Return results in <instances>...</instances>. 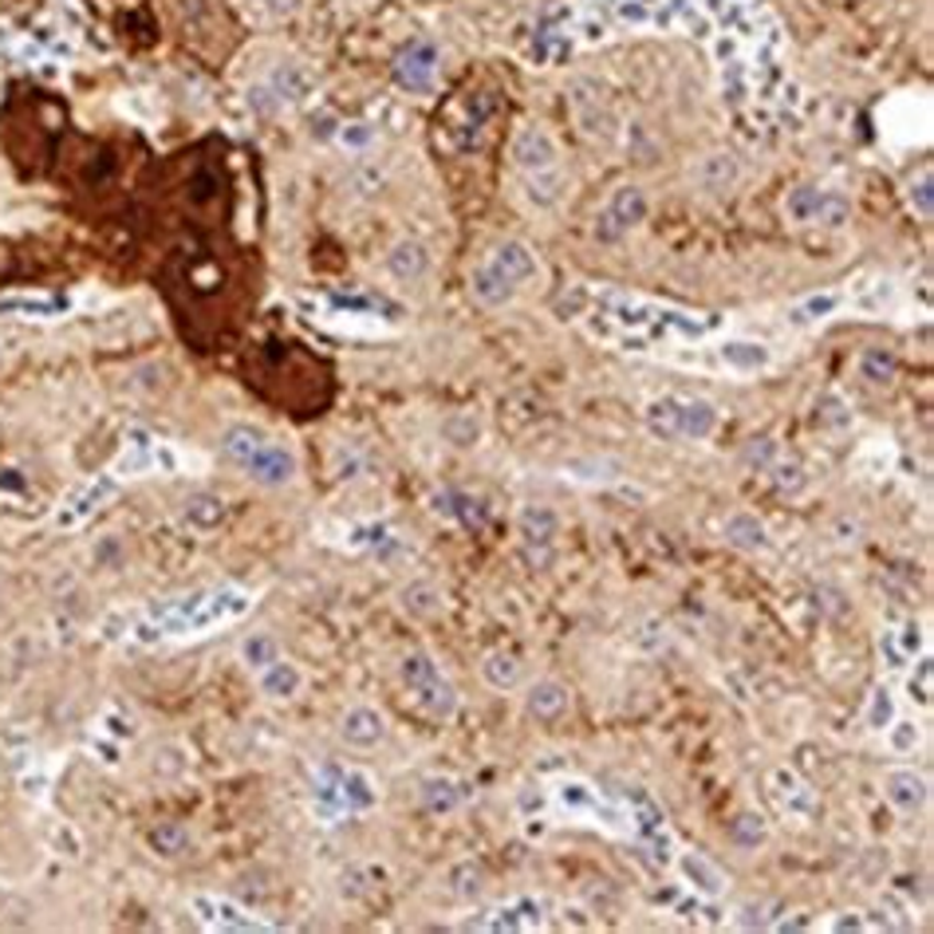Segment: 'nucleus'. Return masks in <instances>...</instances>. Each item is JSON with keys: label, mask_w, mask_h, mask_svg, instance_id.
I'll use <instances>...</instances> for the list:
<instances>
[{"label": "nucleus", "mask_w": 934, "mask_h": 934, "mask_svg": "<svg viewBox=\"0 0 934 934\" xmlns=\"http://www.w3.org/2000/svg\"><path fill=\"white\" fill-rule=\"evenodd\" d=\"M560 316L576 320L587 336L615 343L619 351H667L674 343H702L722 328V320L710 311H686L674 304L615 293V288H600V293L572 288L560 300Z\"/></svg>", "instance_id": "f257e3e1"}, {"label": "nucleus", "mask_w": 934, "mask_h": 934, "mask_svg": "<svg viewBox=\"0 0 934 934\" xmlns=\"http://www.w3.org/2000/svg\"><path fill=\"white\" fill-rule=\"evenodd\" d=\"M537 273H540L537 253L525 241H505V245H497L482 265L473 268L470 293L485 308H505L520 293V284H529Z\"/></svg>", "instance_id": "f03ea898"}, {"label": "nucleus", "mask_w": 934, "mask_h": 934, "mask_svg": "<svg viewBox=\"0 0 934 934\" xmlns=\"http://www.w3.org/2000/svg\"><path fill=\"white\" fill-rule=\"evenodd\" d=\"M642 426L659 442H706L717 430V406L694 395H659L642 406Z\"/></svg>", "instance_id": "7ed1b4c3"}, {"label": "nucleus", "mask_w": 934, "mask_h": 934, "mask_svg": "<svg viewBox=\"0 0 934 934\" xmlns=\"http://www.w3.org/2000/svg\"><path fill=\"white\" fill-rule=\"evenodd\" d=\"M226 453L233 458L241 470L253 477L256 485H268V490H281L296 477V458L284 450L281 442H273L268 435H261L256 426H229L226 430Z\"/></svg>", "instance_id": "20e7f679"}, {"label": "nucleus", "mask_w": 934, "mask_h": 934, "mask_svg": "<svg viewBox=\"0 0 934 934\" xmlns=\"http://www.w3.org/2000/svg\"><path fill=\"white\" fill-rule=\"evenodd\" d=\"M403 679L410 686V699L415 706L422 710L426 717H435V722H450L453 710H458V690L453 682L442 674L430 655H406L403 659Z\"/></svg>", "instance_id": "39448f33"}, {"label": "nucleus", "mask_w": 934, "mask_h": 934, "mask_svg": "<svg viewBox=\"0 0 934 934\" xmlns=\"http://www.w3.org/2000/svg\"><path fill=\"white\" fill-rule=\"evenodd\" d=\"M710 355H702V348L694 343V351H667L670 359H679V363H699V367H717V371H729V375H757L773 363V351L765 348V343H754V340H722L714 348H706Z\"/></svg>", "instance_id": "423d86ee"}, {"label": "nucleus", "mask_w": 934, "mask_h": 934, "mask_svg": "<svg viewBox=\"0 0 934 934\" xmlns=\"http://www.w3.org/2000/svg\"><path fill=\"white\" fill-rule=\"evenodd\" d=\"M545 899L537 895H520V899H509V903H497V906H485L477 915L465 923V931H545L548 915Z\"/></svg>", "instance_id": "0eeeda50"}, {"label": "nucleus", "mask_w": 934, "mask_h": 934, "mask_svg": "<svg viewBox=\"0 0 934 934\" xmlns=\"http://www.w3.org/2000/svg\"><path fill=\"white\" fill-rule=\"evenodd\" d=\"M784 218L796 221V226H828L840 229L848 221V201L840 194L821 186H801L784 198Z\"/></svg>", "instance_id": "6e6552de"}, {"label": "nucleus", "mask_w": 934, "mask_h": 934, "mask_svg": "<svg viewBox=\"0 0 934 934\" xmlns=\"http://www.w3.org/2000/svg\"><path fill=\"white\" fill-rule=\"evenodd\" d=\"M639 221H647V194H642L639 186H619L612 198L604 201L600 218H595V237H600L604 245H615V241H623Z\"/></svg>", "instance_id": "1a4fd4ad"}, {"label": "nucleus", "mask_w": 934, "mask_h": 934, "mask_svg": "<svg viewBox=\"0 0 934 934\" xmlns=\"http://www.w3.org/2000/svg\"><path fill=\"white\" fill-rule=\"evenodd\" d=\"M513 162H517V171L525 174V182L548 178V174L560 171V146L545 127L529 123V127H520L517 139H513Z\"/></svg>", "instance_id": "9d476101"}, {"label": "nucleus", "mask_w": 934, "mask_h": 934, "mask_svg": "<svg viewBox=\"0 0 934 934\" xmlns=\"http://www.w3.org/2000/svg\"><path fill=\"white\" fill-rule=\"evenodd\" d=\"M517 537L520 548L529 552V560L537 568H545L557 552V537H560V517L548 505H525L517 513Z\"/></svg>", "instance_id": "9b49d317"}, {"label": "nucleus", "mask_w": 934, "mask_h": 934, "mask_svg": "<svg viewBox=\"0 0 934 934\" xmlns=\"http://www.w3.org/2000/svg\"><path fill=\"white\" fill-rule=\"evenodd\" d=\"M438 64H442V56H438V47L430 40H410L395 56V79L406 91L426 95L438 79Z\"/></svg>", "instance_id": "f8f14e48"}, {"label": "nucleus", "mask_w": 934, "mask_h": 934, "mask_svg": "<svg viewBox=\"0 0 934 934\" xmlns=\"http://www.w3.org/2000/svg\"><path fill=\"white\" fill-rule=\"evenodd\" d=\"M670 868L679 871L682 883H686V888L694 891L699 899H706V903H714V899H722L729 891L726 871L717 868L714 859L702 856V851H674Z\"/></svg>", "instance_id": "ddd939ff"}, {"label": "nucleus", "mask_w": 934, "mask_h": 934, "mask_svg": "<svg viewBox=\"0 0 934 934\" xmlns=\"http://www.w3.org/2000/svg\"><path fill=\"white\" fill-rule=\"evenodd\" d=\"M194 915L201 919L206 926L213 931H273L265 919H256L253 911H245L241 903L233 899H221V895H194Z\"/></svg>", "instance_id": "4468645a"}, {"label": "nucleus", "mask_w": 934, "mask_h": 934, "mask_svg": "<svg viewBox=\"0 0 934 934\" xmlns=\"http://www.w3.org/2000/svg\"><path fill=\"white\" fill-rule=\"evenodd\" d=\"M769 789H773V801L777 809L789 816V821H812L816 816V793H812L809 784L793 773V769H773L769 777Z\"/></svg>", "instance_id": "2eb2a0df"}, {"label": "nucleus", "mask_w": 934, "mask_h": 934, "mask_svg": "<svg viewBox=\"0 0 934 934\" xmlns=\"http://www.w3.org/2000/svg\"><path fill=\"white\" fill-rule=\"evenodd\" d=\"M883 796L891 801V809L919 812L926 804V796H931V784H926V777L915 773V769H891V773L883 777Z\"/></svg>", "instance_id": "dca6fc26"}, {"label": "nucleus", "mask_w": 934, "mask_h": 934, "mask_svg": "<svg viewBox=\"0 0 934 934\" xmlns=\"http://www.w3.org/2000/svg\"><path fill=\"white\" fill-rule=\"evenodd\" d=\"M114 493H119V482H114V477H95V482H87L84 490L76 493V497L67 501L64 509H59V525H67V529H72V525H79V520H87L91 517L95 509H99V505H107V501L114 497Z\"/></svg>", "instance_id": "f3484780"}, {"label": "nucleus", "mask_w": 934, "mask_h": 934, "mask_svg": "<svg viewBox=\"0 0 934 934\" xmlns=\"http://www.w3.org/2000/svg\"><path fill=\"white\" fill-rule=\"evenodd\" d=\"M722 537H726V545H734L737 552H765V548H769V529H765V520L749 509L729 513L726 525H722Z\"/></svg>", "instance_id": "a211bd4d"}, {"label": "nucleus", "mask_w": 934, "mask_h": 934, "mask_svg": "<svg viewBox=\"0 0 934 934\" xmlns=\"http://www.w3.org/2000/svg\"><path fill=\"white\" fill-rule=\"evenodd\" d=\"M844 304H848V296L836 293V288H828V293H812V296H804V300H796L793 308H789L784 323H789V328H816V323H824L828 316H836Z\"/></svg>", "instance_id": "6ab92c4d"}, {"label": "nucleus", "mask_w": 934, "mask_h": 934, "mask_svg": "<svg viewBox=\"0 0 934 934\" xmlns=\"http://www.w3.org/2000/svg\"><path fill=\"white\" fill-rule=\"evenodd\" d=\"M343 741L355 749H371L383 741V734H387V722H383V714L371 706H355L343 714V726H340Z\"/></svg>", "instance_id": "aec40b11"}, {"label": "nucleus", "mask_w": 934, "mask_h": 934, "mask_svg": "<svg viewBox=\"0 0 934 934\" xmlns=\"http://www.w3.org/2000/svg\"><path fill=\"white\" fill-rule=\"evenodd\" d=\"M387 273L395 276V281H403V284L422 281V276L430 273V253H426L422 241H398V245H391Z\"/></svg>", "instance_id": "412c9836"}, {"label": "nucleus", "mask_w": 934, "mask_h": 934, "mask_svg": "<svg viewBox=\"0 0 934 934\" xmlns=\"http://www.w3.org/2000/svg\"><path fill=\"white\" fill-rule=\"evenodd\" d=\"M470 801V784L465 781H453V777H426L422 781V804L435 816H446V812L462 809Z\"/></svg>", "instance_id": "4be33fe9"}, {"label": "nucleus", "mask_w": 934, "mask_h": 934, "mask_svg": "<svg viewBox=\"0 0 934 934\" xmlns=\"http://www.w3.org/2000/svg\"><path fill=\"white\" fill-rule=\"evenodd\" d=\"M568 702H572L568 686H560V682H552V679L537 682V686H529V694H525V706H529V714L540 717V722L560 717L568 710Z\"/></svg>", "instance_id": "5701e85b"}, {"label": "nucleus", "mask_w": 934, "mask_h": 934, "mask_svg": "<svg viewBox=\"0 0 934 934\" xmlns=\"http://www.w3.org/2000/svg\"><path fill=\"white\" fill-rule=\"evenodd\" d=\"M256 682H261V690H265L268 699H293L296 690L304 686V674L296 670V662H288L281 655L273 667H265L261 674H256Z\"/></svg>", "instance_id": "b1692460"}, {"label": "nucleus", "mask_w": 934, "mask_h": 934, "mask_svg": "<svg viewBox=\"0 0 934 934\" xmlns=\"http://www.w3.org/2000/svg\"><path fill=\"white\" fill-rule=\"evenodd\" d=\"M435 513H438V517L462 520L465 529H473V525H482V520H485L482 505H477L470 493H458V490L438 493V497H435Z\"/></svg>", "instance_id": "393cba45"}, {"label": "nucleus", "mask_w": 934, "mask_h": 934, "mask_svg": "<svg viewBox=\"0 0 934 934\" xmlns=\"http://www.w3.org/2000/svg\"><path fill=\"white\" fill-rule=\"evenodd\" d=\"M891 919H868V911H840V915H832V919H824V923H812V931H856V934H864V931H891Z\"/></svg>", "instance_id": "a878e982"}, {"label": "nucleus", "mask_w": 934, "mask_h": 934, "mask_svg": "<svg viewBox=\"0 0 934 934\" xmlns=\"http://www.w3.org/2000/svg\"><path fill=\"white\" fill-rule=\"evenodd\" d=\"M340 793H343V809L348 812H363L375 804V789H371V777L363 773V769L340 773Z\"/></svg>", "instance_id": "bb28decb"}, {"label": "nucleus", "mask_w": 934, "mask_h": 934, "mask_svg": "<svg viewBox=\"0 0 934 934\" xmlns=\"http://www.w3.org/2000/svg\"><path fill=\"white\" fill-rule=\"evenodd\" d=\"M482 674H485V682H490L493 690H513V686H517V679H520V662L513 659L509 651H490V655H485V662H482Z\"/></svg>", "instance_id": "cd10ccee"}, {"label": "nucleus", "mask_w": 934, "mask_h": 934, "mask_svg": "<svg viewBox=\"0 0 934 934\" xmlns=\"http://www.w3.org/2000/svg\"><path fill=\"white\" fill-rule=\"evenodd\" d=\"M241 659H245V667L253 670V674H261V670L273 667V662L281 659V647H276L273 635H249V639L241 642Z\"/></svg>", "instance_id": "c85d7f7f"}, {"label": "nucleus", "mask_w": 934, "mask_h": 934, "mask_svg": "<svg viewBox=\"0 0 934 934\" xmlns=\"http://www.w3.org/2000/svg\"><path fill=\"white\" fill-rule=\"evenodd\" d=\"M891 722H895V699H891L888 686H876L868 699V710H864V726H868L871 734H883Z\"/></svg>", "instance_id": "c756f323"}, {"label": "nucleus", "mask_w": 934, "mask_h": 934, "mask_svg": "<svg viewBox=\"0 0 934 934\" xmlns=\"http://www.w3.org/2000/svg\"><path fill=\"white\" fill-rule=\"evenodd\" d=\"M67 308V300H52V296H12V300L0 304V311H29V316H40V320H47V316H59V311Z\"/></svg>", "instance_id": "7c9ffc66"}, {"label": "nucleus", "mask_w": 934, "mask_h": 934, "mask_svg": "<svg viewBox=\"0 0 934 934\" xmlns=\"http://www.w3.org/2000/svg\"><path fill=\"white\" fill-rule=\"evenodd\" d=\"M186 517L198 525V529H218L221 517H226V505L218 497H194L186 501Z\"/></svg>", "instance_id": "2f4dec72"}, {"label": "nucleus", "mask_w": 934, "mask_h": 934, "mask_svg": "<svg viewBox=\"0 0 934 934\" xmlns=\"http://www.w3.org/2000/svg\"><path fill=\"white\" fill-rule=\"evenodd\" d=\"M729 836H734L737 848H757V844L769 836V828H765L761 816H754V812H741L734 821V828H729Z\"/></svg>", "instance_id": "473e14b6"}, {"label": "nucleus", "mask_w": 934, "mask_h": 934, "mask_svg": "<svg viewBox=\"0 0 934 934\" xmlns=\"http://www.w3.org/2000/svg\"><path fill=\"white\" fill-rule=\"evenodd\" d=\"M906 694H911V702L931 710V659H926V655H919L915 670L906 674Z\"/></svg>", "instance_id": "72a5a7b5"}, {"label": "nucleus", "mask_w": 934, "mask_h": 934, "mask_svg": "<svg viewBox=\"0 0 934 934\" xmlns=\"http://www.w3.org/2000/svg\"><path fill=\"white\" fill-rule=\"evenodd\" d=\"M769 911H773V903H741L734 911V915H737L734 926H746V931H754V926H757V931H773L777 919L769 915Z\"/></svg>", "instance_id": "f704fd0d"}, {"label": "nucleus", "mask_w": 934, "mask_h": 934, "mask_svg": "<svg viewBox=\"0 0 934 934\" xmlns=\"http://www.w3.org/2000/svg\"><path fill=\"white\" fill-rule=\"evenodd\" d=\"M859 375L868 378V383H891V375H895V359L883 355V351H868V355L859 359Z\"/></svg>", "instance_id": "c9c22d12"}, {"label": "nucleus", "mask_w": 934, "mask_h": 934, "mask_svg": "<svg viewBox=\"0 0 934 934\" xmlns=\"http://www.w3.org/2000/svg\"><path fill=\"white\" fill-rule=\"evenodd\" d=\"M906 198H911V209H915L919 218H931L934 213V198H931V171L919 174V182L911 178V186H906Z\"/></svg>", "instance_id": "e433bc0d"}, {"label": "nucleus", "mask_w": 934, "mask_h": 934, "mask_svg": "<svg viewBox=\"0 0 934 934\" xmlns=\"http://www.w3.org/2000/svg\"><path fill=\"white\" fill-rule=\"evenodd\" d=\"M186 840L189 836H186L182 824H162V828L151 836V844L162 851V856H178V851H186Z\"/></svg>", "instance_id": "4c0bfd02"}, {"label": "nucleus", "mask_w": 934, "mask_h": 934, "mask_svg": "<svg viewBox=\"0 0 934 934\" xmlns=\"http://www.w3.org/2000/svg\"><path fill=\"white\" fill-rule=\"evenodd\" d=\"M883 734H888V741L899 749V754H911V749L919 746V726H915V722H899V717H895V722H891Z\"/></svg>", "instance_id": "58836bf2"}, {"label": "nucleus", "mask_w": 934, "mask_h": 934, "mask_svg": "<svg viewBox=\"0 0 934 934\" xmlns=\"http://www.w3.org/2000/svg\"><path fill=\"white\" fill-rule=\"evenodd\" d=\"M746 462H754L757 470H769V465L777 462V446L769 442V438H761V446L754 442V446L746 450Z\"/></svg>", "instance_id": "ea45409f"}, {"label": "nucleus", "mask_w": 934, "mask_h": 934, "mask_svg": "<svg viewBox=\"0 0 934 934\" xmlns=\"http://www.w3.org/2000/svg\"><path fill=\"white\" fill-rule=\"evenodd\" d=\"M406 607H415V612H422V615L438 612L435 592H430V587H415V592H406Z\"/></svg>", "instance_id": "a19ab883"}, {"label": "nucleus", "mask_w": 934, "mask_h": 934, "mask_svg": "<svg viewBox=\"0 0 934 934\" xmlns=\"http://www.w3.org/2000/svg\"><path fill=\"white\" fill-rule=\"evenodd\" d=\"M343 142H351V146H367V142H371L367 123H351L348 131H343Z\"/></svg>", "instance_id": "79ce46f5"}, {"label": "nucleus", "mask_w": 934, "mask_h": 934, "mask_svg": "<svg viewBox=\"0 0 934 934\" xmlns=\"http://www.w3.org/2000/svg\"><path fill=\"white\" fill-rule=\"evenodd\" d=\"M4 343H9V340H4V336H0V359H4V351H9V348H4Z\"/></svg>", "instance_id": "37998d69"}]
</instances>
